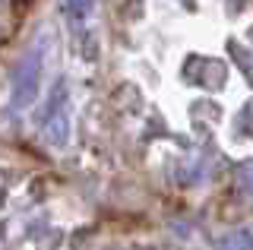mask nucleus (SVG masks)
<instances>
[{"instance_id":"nucleus-1","label":"nucleus","mask_w":253,"mask_h":250,"mask_svg":"<svg viewBox=\"0 0 253 250\" xmlns=\"http://www.w3.org/2000/svg\"><path fill=\"white\" fill-rule=\"evenodd\" d=\"M38 67H42V51H32V57L22 60L19 73H16V105H26V101H32V95H35V85H38Z\"/></svg>"},{"instance_id":"nucleus-2","label":"nucleus","mask_w":253,"mask_h":250,"mask_svg":"<svg viewBox=\"0 0 253 250\" xmlns=\"http://www.w3.org/2000/svg\"><path fill=\"white\" fill-rule=\"evenodd\" d=\"M67 10L73 19H83L85 13H89V0H67Z\"/></svg>"}]
</instances>
